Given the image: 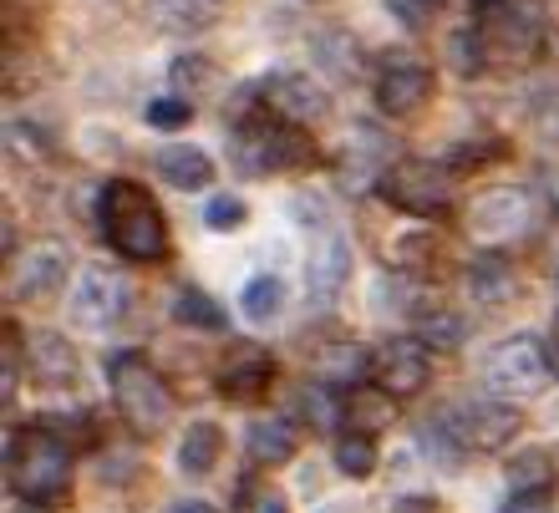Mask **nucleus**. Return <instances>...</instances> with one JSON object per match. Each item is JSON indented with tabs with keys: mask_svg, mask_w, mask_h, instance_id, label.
Wrapping results in <instances>:
<instances>
[{
	"mask_svg": "<svg viewBox=\"0 0 559 513\" xmlns=\"http://www.w3.org/2000/svg\"><path fill=\"white\" fill-rule=\"evenodd\" d=\"M468 295L478 306H503L514 295V264L503 260V254H478L468 264Z\"/></svg>",
	"mask_w": 559,
	"mask_h": 513,
	"instance_id": "18",
	"label": "nucleus"
},
{
	"mask_svg": "<svg viewBox=\"0 0 559 513\" xmlns=\"http://www.w3.org/2000/svg\"><path fill=\"white\" fill-rule=\"evenodd\" d=\"M499 513H549V493H509Z\"/></svg>",
	"mask_w": 559,
	"mask_h": 513,
	"instance_id": "33",
	"label": "nucleus"
},
{
	"mask_svg": "<svg viewBox=\"0 0 559 513\" xmlns=\"http://www.w3.org/2000/svg\"><path fill=\"white\" fill-rule=\"evenodd\" d=\"M260 97L270 103L280 122H316L325 112V87L310 82L306 72H275L260 82Z\"/></svg>",
	"mask_w": 559,
	"mask_h": 513,
	"instance_id": "11",
	"label": "nucleus"
},
{
	"mask_svg": "<svg viewBox=\"0 0 559 513\" xmlns=\"http://www.w3.org/2000/svg\"><path fill=\"white\" fill-rule=\"evenodd\" d=\"M245 315H250L254 325H265V321H275L280 315V300H285V290H280V279L275 275H254L250 285H245Z\"/></svg>",
	"mask_w": 559,
	"mask_h": 513,
	"instance_id": "26",
	"label": "nucleus"
},
{
	"mask_svg": "<svg viewBox=\"0 0 559 513\" xmlns=\"http://www.w3.org/2000/svg\"><path fill=\"white\" fill-rule=\"evenodd\" d=\"M478 5H499V0H478Z\"/></svg>",
	"mask_w": 559,
	"mask_h": 513,
	"instance_id": "37",
	"label": "nucleus"
},
{
	"mask_svg": "<svg viewBox=\"0 0 559 513\" xmlns=\"http://www.w3.org/2000/svg\"><path fill=\"white\" fill-rule=\"evenodd\" d=\"M545 351H549V377H559V321L549 325V336H545Z\"/></svg>",
	"mask_w": 559,
	"mask_h": 513,
	"instance_id": "35",
	"label": "nucleus"
},
{
	"mask_svg": "<svg viewBox=\"0 0 559 513\" xmlns=\"http://www.w3.org/2000/svg\"><path fill=\"white\" fill-rule=\"evenodd\" d=\"M306 158V138L295 132V122H250V128L235 132V163L239 174H275L285 163Z\"/></svg>",
	"mask_w": 559,
	"mask_h": 513,
	"instance_id": "7",
	"label": "nucleus"
},
{
	"mask_svg": "<svg viewBox=\"0 0 559 513\" xmlns=\"http://www.w3.org/2000/svg\"><path fill=\"white\" fill-rule=\"evenodd\" d=\"M163 513H219L214 503H204V499H178V503H168Z\"/></svg>",
	"mask_w": 559,
	"mask_h": 513,
	"instance_id": "34",
	"label": "nucleus"
},
{
	"mask_svg": "<svg viewBox=\"0 0 559 513\" xmlns=\"http://www.w3.org/2000/svg\"><path fill=\"white\" fill-rule=\"evenodd\" d=\"M386 402H392V396H367V392H352L346 396V427H356V432H361V438H371V432H377V427L386 422V417H392V407H386Z\"/></svg>",
	"mask_w": 559,
	"mask_h": 513,
	"instance_id": "28",
	"label": "nucleus"
},
{
	"mask_svg": "<svg viewBox=\"0 0 559 513\" xmlns=\"http://www.w3.org/2000/svg\"><path fill=\"white\" fill-rule=\"evenodd\" d=\"M15 295L21 300H51V295L67 285V250L61 244H31L26 254H21V264H15Z\"/></svg>",
	"mask_w": 559,
	"mask_h": 513,
	"instance_id": "14",
	"label": "nucleus"
},
{
	"mask_svg": "<svg viewBox=\"0 0 559 513\" xmlns=\"http://www.w3.org/2000/svg\"><path fill=\"white\" fill-rule=\"evenodd\" d=\"M174 315L183 325H193V331H224V310H219V300L214 295H204V290H183L178 295V306H174Z\"/></svg>",
	"mask_w": 559,
	"mask_h": 513,
	"instance_id": "24",
	"label": "nucleus"
},
{
	"mask_svg": "<svg viewBox=\"0 0 559 513\" xmlns=\"http://www.w3.org/2000/svg\"><path fill=\"white\" fill-rule=\"evenodd\" d=\"M413 336L423 341L427 351H453L457 341L468 336V321L453 315V306H423L413 315Z\"/></svg>",
	"mask_w": 559,
	"mask_h": 513,
	"instance_id": "19",
	"label": "nucleus"
},
{
	"mask_svg": "<svg viewBox=\"0 0 559 513\" xmlns=\"http://www.w3.org/2000/svg\"><path fill=\"white\" fill-rule=\"evenodd\" d=\"M549 484H555L549 453H524L509 463V488H514V493H549Z\"/></svg>",
	"mask_w": 559,
	"mask_h": 513,
	"instance_id": "25",
	"label": "nucleus"
},
{
	"mask_svg": "<svg viewBox=\"0 0 559 513\" xmlns=\"http://www.w3.org/2000/svg\"><path fill=\"white\" fill-rule=\"evenodd\" d=\"M97 224H103L107 244L133 264H158L168 254V219H163L158 199L143 183H103L97 199Z\"/></svg>",
	"mask_w": 559,
	"mask_h": 513,
	"instance_id": "1",
	"label": "nucleus"
},
{
	"mask_svg": "<svg viewBox=\"0 0 559 513\" xmlns=\"http://www.w3.org/2000/svg\"><path fill=\"white\" fill-rule=\"evenodd\" d=\"M270 377H275V361H270L265 346H239V351L224 356V367H219V386H224V396H235V402L260 396L270 386Z\"/></svg>",
	"mask_w": 559,
	"mask_h": 513,
	"instance_id": "16",
	"label": "nucleus"
},
{
	"mask_svg": "<svg viewBox=\"0 0 559 513\" xmlns=\"http://www.w3.org/2000/svg\"><path fill=\"white\" fill-rule=\"evenodd\" d=\"M427 97H432L427 61H417L413 51H386L382 67H377V107L386 118H413Z\"/></svg>",
	"mask_w": 559,
	"mask_h": 513,
	"instance_id": "8",
	"label": "nucleus"
},
{
	"mask_svg": "<svg viewBox=\"0 0 559 513\" xmlns=\"http://www.w3.org/2000/svg\"><path fill=\"white\" fill-rule=\"evenodd\" d=\"M386 11L397 15L402 26H427L432 21V11H438V0H386Z\"/></svg>",
	"mask_w": 559,
	"mask_h": 513,
	"instance_id": "32",
	"label": "nucleus"
},
{
	"mask_svg": "<svg viewBox=\"0 0 559 513\" xmlns=\"http://www.w3.org/2000/svg\"><path fill=\"white\" fill-rule=\"evenodd\" d=\"M158 174L168 189L178 193H199L214 183V163H209V153H199V147L189 143H174V147H163L158 153Z\"/></svg>",
	"mask_w": 559,
	"mask_h": 513,
	"instance_id": "17",
	"label": "nucleus"
},
{
	"mask_svg": "<svg viewBox=\"0 0 559 513\" xmlns=\"http://www.w3.org/2000/svg\"><path fill=\"white\" fill-rule=\"evenodd\" d=\"M530 219H534V204H530V193H519V189H493V193H484V199L473 204V224H478L484 235H493V239L524 235Z\"/></svg>",
	"mask_w": 559,
	"mask_h": 513,
	"instance_id": "15",
	"label": "nucleus"
},
{
	"mask_svg": "<svg viewBox=\"0 0 559 513\" xmlns=\"http://www.w3.org/2000/svg\"><path fill=\"white\" fill-rule=\"evenodd\" d=\"M72 484V448L51 422H26L11 438V488L21 503H51Z\"/></svg>",
	"mask_w": 559,
	"mask_h": 513,
	"instance_id": "2",
	"label": "nucleus"
},
{
	"mask_svg": "<svg viewBox=\"0 0 559 513\" xmlns=\"http://www.w3.org/2000/svg\"><path fill=\"white\" fill-rule=\"evenodd\" d=\"M336 468L346 473V478H367V473L377 468V442L361 438V432H341L336 438Z\"/></svg>",
	"mask_w": 559,
	"mask_h": 513,
	"instance_id": "27",
	"label": "nucleus"
},
{
	"mask_svg": "<svg viewBox=\"0 0 559 513\" xmlns=\"http://www.w3.org/2000/svg\"><path fill=\"white\" fill-rule=\"evenodd\" d=\"M204 224L214 229V235H235L239 224H245V204H239L235 193H209Z\"/></svg>",
	"mask_w": 559,
	"mask_h": 513,
	"instance_id": "29",
	"label": "nucleus"
},
{
	"mask_svg": "<svg viewBox=\"0 0 559 513\" xmlns=\"http://www.w3.org/2000/svg\"><path fill=\"white\" fill-rule=\"evenodd\" d=\"M128 310V285H122L118 270H103V264H87V275L76 279L72 290V321L82 331H107V325L122 321Z\"/></svg>",
	"mask_w": 559,
	"mask_h": 513,
	"instance_id": "9",
	"label": "nucleus"
},
{
	"mask_svg": "<svg viewBox=\"0 0 559 513\" xmlns=\"http://www.w3.org/2000/svg\"><path fill=\"white\" fill-rule=\"evenodd\" d=\"M189 118H193V107L183 103L178 92H163V97L147 103V122H153V128H183Z\"/></svg>",
	"mask_w": 559,
	"mask_h": 513,
	"instance_id": "31",
	"label": "nucleus"
},
{
	"mask_svg": "<svg viewBox=\"0 0 559 513\" xmlns=\"http://www.w3.org/2000/svg\"><path fill=\"white\" fill-rule=\"evenodd\" d=\"M107 377H112V396H118V411L128 417V427L133 432H158V427H168V411H174V396H168V386H163V377L153 371V361L138 351L128 356H112V367H107Z\"/></svg>",
	"mask_w": 559,
	"mask_h": 513,
	"instance_id": "3",
	"label": "nucleus"
},
{
	"mask_svg": "<svg viewBox=\"0 0 559 513\" xmlns=\"http://www.w3.org/2000/svg\"><path fill=\"white\" fill-rule=\"evenodd\" d=\"M382 199L402 214H413V219H438L448 214L453 204V168L448 163H432V158H402L392 163L382 174Z\"/></svg>",
	"mask_w": 559,
	"mask_h": 513,
	"instance_id": "4",
	"label": "nucleus"
},
{
	"mask_svg": "<svg viewBox=\"0 0 559 513\" xmlns=\"http://www.w3.org/2000/svg\"><path fill=\"white\" fill-rule=\"evenodd\" d=\"M539 36H545V11L534 0H499V11H493V41H484L488 61H493V51L530 57L534 46H539Z\"/></svg>",
	"mask_w": 559,
	"mask_h": 513,
	"instance_id": "12",
	"label": "nucleus"
},
{
	"mask_svg": "<svg viewBox=\"0 0 559 513\" xmlns=\"http://www.w3.org/2000/svg\"><path fill=\"white\" fill-rule=\"evenodd\" d=\"M147 5H153V21L163 31H178V36L214 26V0H147Z\"/></svg>",
	"mask_w": 559,
	"mask_h": 513,
	"instance_id": "22",
	"label": "nucleus"
},
{
	"mask_svg": "<svg viewBox=\"0 0 559 513\" xmlns=\"http://www.w3.org/2000/svg\"><path fill=\"white\" fill-rule=\"evenodd\" d=\"M219 427L214 422H193L189 432H183V442H178V468L189 473V478H204L209 468H214V457H219Z\"/></svg>",
	"mask_w": 559,
	"mask_h": 513,
	"instance_id": "23",
	"label": "nucleus"
},
{
	"mask_svg": "<svg viewBox=\"0 0 559 513\" xmlns=\"http://www.w3.org/2000/svg\"><path fill=\"white\" fill-rule=\"evenodd\" d=\"M245 448H250L254 463H290L295 432H290V422H280V417H260V422H250V432H245Z\"/></svg>",
	"mask_w": 559,
	"mask_h": 513,
	"instance_id": "21",
	"label": "nucleus"
},
{
	"mask_svg": "<svg viewBox=\"0 0 559 513\" xmlns=\"http://www.w3.org/2000/svg\"><path fill=\"white\" fill-rule=\"evenodd\" d=\"M549 377V351L545 336L534 331H514L503 336L484 361V382L493 386V396H534Z\"/></svg>",
	"mask_w": 559,
	"mask_h": 513,
	"instance_id": "5",
	"label": "nucleus"
},
{
	"mask_svg": "<svg viewBox=\"0 0 559 513\" xmlns=\"http://www.w3.org/2000/svg\"><path fill=\"white\" fill-rule=\"evenodd\" d=\"M31 377H41L46 386H67L76 377V356L61 336H31Z\"/></svg>",
	"mask_w": 559,
	"mask_h": 513,
	"instance_id": "20",
	"label": "nucleus"
},
{
	"mask_svg": "<svg viewBox=\"0 0 559 513\" xmlns=\"http://www.w3.org/2000/svg\"><path fill=\"white\" fill-rule=\"evenodd\" d=\"M235 513H290V503H285V493L270 484H239Z\"/></svg>",
	"mask_w": 559,
	"mask_h": 513,
	"instance_id": "30",
	"label": "nucleus"
},
{
	"mask_svg": "<svg viewBox=\"0 0 559 513\" xmlns=\"http://www.w3.org/2000/svg\"><path fill=\"white\" fill-rule=\"evenodd\" d=\"M11 513H46L41 503H21V509H11Z\"/></svg>",
	"mask_w": 559,
	"mask_h": 513,
	"instance_id": "36",
	"label": "nucleus"
},
{
	"mask_svg": "<svg viewBox=\"0 0 559 513\" xmlns=\"http://www.w3.org/2000/svg\"><path fill=\"white\" fill-rule=\"evenodd\" d=\"M346 275H352V244H346V235L341 229H316L310 235V264H306L310 295L331 300V295H341Z\"/></svg>",
	"mask_w": 559,
	"mask_h": 513,
	"instance_id": "13",
	"label": "nucleus"
},
{
	"mask_svg": "<svg viewBox=\"0 0 559 513\" xmlns=\"http://www.w3.org/2000/svg\"><path fill=\"white\" fill-rule=\"evenodd\" d=\"M448 417V432L457 438V448H473V453H499L509 442L519 438V407H509L503 396H473V402H457V407L442 411Z\"/></svg>",
	"mask_w": 559,
	"mask_h": 513,
	"instance_id": "6",
	"label": "nucleus"
},
{
	"mask_svg": "<svg viewBox=\"0 0 559 513\" xmlns=\"http://www.w3.org/2000/svg\"><path fill=\"white\" fill-rule=\"evenodd\" d=\"M432 382V356L417 336H392L377 351V386L386 396H417Z\"/></svg>",
	"mask_w": 559,
	"mask_h": 513,
	"instance_id": "10",
	"label": "nucleus"
}]
</instances>
